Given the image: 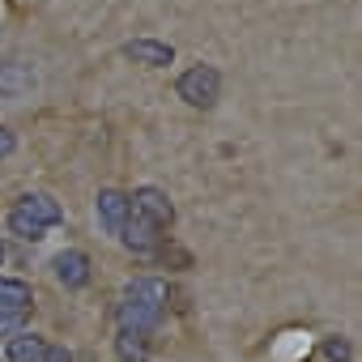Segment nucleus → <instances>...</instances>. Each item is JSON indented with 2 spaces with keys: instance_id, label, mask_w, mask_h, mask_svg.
Returning a JSON list of instances; mask_svg holds the SVG:
<instances>
[{
  "instance_id": "1",
  "label": "nucleus",
  "mask_w": 362,
  "mask_h": 362,
  "mask_svg": "<svg viewBox=\"0 0 362 362\" xmlns=\"http://www.w3.org/2000/svg\"><path fill=\"white\" fill-rule=\"evenodd\" d=\"M166 298H170L166 281H158V277L132 281L128 294H124V303H119V328H132V332H145L149 337L158 328L162 311H166Z\"/></svg>"
},
{
  "instance_id": "2",
  "label": "nucleus",
  "mask_w": 362,
  "mask_h": 362,
  "mask_svg": "<svg viewBox=\"0 0 362 362\" xmlns=\"http://www.w3.org/2000/svg\"><path fill=\"white\" fill-rule=\"evenodd\" d=\"M175 94L184 98L188 107H214L218 98H222V73L214 69V64H192L188 73H179V81H175Z\"/></svg>"
},
{
  "instance_id": "3",
  "label": "nucleus",
  "mask_w": 362,
  "mask_h": 362,
  "mask_svg": "<svg viewBox=\"0 0 362 362\" xmlns=\"http://www.w3.org/2000/svg\"><path fill=\"white\" fill-rule=\"evenodd\" d=\"M128 201H132V209H136L141 218H149L158 230H166V226L175 222V205H170V197H166L162 188H136Z\"/></svg>"
},
{
  "instance_id": "4",
  "label": "nucleus",
  "mask_w": 362,
  "mask_h": 362,
  "mask_svg": "<svg viewBox=\"0 0 362 362\" xmlns=\"http://www.w3.org/2000/svg\"><path fill=\"white\" fill-rule=\"evenodd\" d=\"M94 209H98L103 230H107V235H119V226H124L128 214H132V201H128V192H119V188H103V192L94 197Z\"/></svg>"
},
{
  "instance_id": "5",
  "label": "nucleus",
  "mask_w": 362,
  "mask_h": 362,
  "mask_svg": "<svg viewBox=\"0 0 362 362\" xmlns=\"http://www.w3.org/2000/svg\"><path fill=\"white\" fill-rule=\"evenodd\" d=\"M124 56H128L132 64H145V69H166V64H175V47L162 43V39H128V43H124Z\"/></svg>"
},
{
  "instance_id": "6",
  "label": "nucleus",
  "mask_w": 362,
  "mask_h": 362,
  "mask_svg": "<svg viewBox=\"0 0 362 362\" xmlns=\"http://www.w3.org/2000/svg\"><path fill=\"white\" fill-rule=\"evenodd\" d=\"M119 239H124V247H128V252L145 256V252H158V239H162V235H158V226H153L149 218H141V214L132 209V214H128V222L119 226Z\"/></svg>"
},
{
  "instance_id": "7",
  "label": "nucleus",
  "mask_w": 362,
  "mask_h": 362,
  "mask_svg": "<svg viewBox=\"0 0 362 362\" xmlns=\"http://www.w3.org/2000/svg\"><path fill=\"white\" fill-rule=\"evenodd\" d=\"M18 214H26V218H35L39 226H56V222H64V209H60V201L56 197H47V192H26V197H18V205H13Z\"/></svg>"
},
{
  "instance_id": "8",
  "label": "nucleus",
  "mask_w": 362,
  "mask_h": 362,
  "mask_svg": "<svg viewBox=\"0 0 362 362\" xmlns=\"http://www.w3.org/2000/svg\"><path fill=\"white\" fill-rule=\"evenodd\" d=\"M52 269H56V281L69 286V290H81L90 281V256L86 252H60L52 260Z\"/></svg>"
},
{
  "instance_id": "9",
  "label": "nucleus",
  "mask_w": 362,
  "mask_h": 362,
  "mask_svg": "<svg viewBox=\"0 0 362 362\" xmlns=\"http://www.w3.org/2000/svg\"><path fill=\"white\" fill-rule=\"evenodd\" d=\"M35 307V294L18 277H0V315H26Z\"/></svg>"
},
{
  "instance_id": "10",
  "label": "nucleus",
  "mask_w": 362,
  "mask_h": 362,
  "mask_svg": "<svg viewBox=\"0 0 362 362\" xmlns=\"http://www.w3.org/2000/svg\"><path fill=\"white\" fill-rule=\"evenodd\" d=\"M47 349H52V341H43L39 332H13L5 358H9V362H43Z\"/></svg>"
},
{
  "instance_id": "11",
  "label": "nucleus",
  "mask_w": 362,
  "mask_h": 362,
  "mask_svg": "<svg viewBox=\"0 0 362 362\" xmlns=\"http://www.w3.org/2000/svg\"><path fill=\"white\" fill-rule=\"evenodd\" d=\"M35 86V73L26 64H0V98H13V94H26Z\"/></svg>"
},
{
  "instance_id": "12",
  "label": "nucleus",
  "mask_w": 362,
  "mask_h": 362,
  "mask_svg": "<svg viewBox=\"0 0 362 362\" xmlns=\"http://www.w3.org/2000/svg\"><path fill=\"white\" fill-rule=\"evenodd\" d=\"M115 354H119V362H145V358H149V345H145V332H132V328H119V337H115Z\"/></svg>"
},
{
  "instance_id": "13",
  "label": "nucleus",
  "mask_w": 362,
  "mask_h": 362,
  "mask_svg": "<svg viewBox=\"0 0 362 362\" xmlns=\"http://www.w3.org/2000/svg\"><path fill=\"white\" fill-rule=\"evenodd\" d=\"M9 230H13L18 239H26V243H39V239L47 235V226H39L35 218H26V214H18V209H9Z\"/></svg>"
},
{
  "instance_id": "14",
  "label": "nucleus",
  "mask_w": 362,
  "mask_h": 362,
  "mask_svg": "<svg viewBox=\"0 0 362 362\" xmlns=\"http://www.w3.org/2000/svg\"><path fill=\"white\" fill-rule=\"evenodd\" d=\"M324 358H328V362H354V349H349L345 337H328V341H324Z\"/></svg>"
},
{
  "instance_id": "15",
  "label": "nucleus",
  "mask_w": 362,
  "mask_h": 362,
  "mask_svg": "<svg viewBox=\"0 0 362 362\" xmlns=\"http://www.w3.org/2000/svg\"><path fill=\"white\" fill-rule=\"evenodd\" d=\"M13 149H18V136H13V132H9L5 124H0V158H9Z\"/></svg>"
},
{
  "instance_id": "16",
  "label": "nucleus",
  "mask_w": 362,
  "mask_h": 362,
  "mask_svg": "<svg viewBox=\"0 0 362 362\" xmlns=\"http://www.w3.org/2000/svg\"><path fill=\"white\" fill-rule=\"evenodd\" d=\"M43 362H73V358H69V354H64V349H56V345H52V349H47V358H43Z\"/></svg>"
},
{
  "instance_id": "17",
  "label": "nucleus",
  "mask_w": 362,
  "mask_h": 362,
  "mask_svg": "<svg viewBox=\"0 0 362 362\" xmlns=\"http://www.w3.org/2000/svg\"><path fill=\"white\" fill-rule=\"evenodd\" d=\"M0 260H5V239H0Z\"/></svg>"
}]
</instances>
